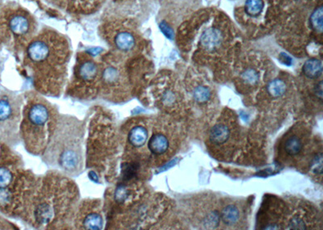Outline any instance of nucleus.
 Returning <instances> with one entry per match:
<instances>
[{"label":"nucleus","mask_w":323,"mask_h":230,"mask_svg":"<svg viewBox=\"0 0 323 230\" xmlns=\"http://www.w3.org/2000/svg\"><path fill=\"white\" fill-rule=\"evenodd\" d=\"M70 53L64 36L53 29H44L27 46L28 67L39 81L58 84L64 79Z\"/></svg>","instance_id":"1"},{"label":"nucleus","mask_w":323,"mask_h":230,"mask_svg":"<svg viewBox=\"0 0 323 230\" xmlns=\"http://www.w3.org/2000/svg\"><path fill=\"white\" fill-rule=\"evenodd\" d=\"M46 149V162L50 166L59 168L70 176H77L84 168L83 137L84 130L80 122L69 117V122L61 117Z\"/></svg>","instance_id":"2"},{"label":"nucleus","mask_w":323,"mask_h":230,"mask_svg":"<svg viewBox=\"0 0 323 230\" xmlns=\"http://www.w3.org/2000/svg\"><path fill=\"white\" fill-rule=\"evenodd\" d=\"M100 34L117 52L122 54L131 52L137 45L135 32L123 17L107 18L100 25Z\"/></svg>","instance_id":"3"},{"label":"nucleus","mask_w":323,"mask_h":230,"mask_svg":"<svg viewBox=\"0 0 323 230\" xmlns=\"http://www.w3.org/2000/svg\"><path fill=\"white\" fill-rule=\"evenodd\" d=\"M9 31L20 42L29 45L37 35V21L30 12L18 9L13 11L8 21Z\"/></svg>","instance_id":"4"},{"label":"nucleus","mask_w":323,"mask_h":230,"mask_svg":"<svg viewBox=\"0 0 323 230\" xmlns=\"http://www.w3.org/2000/svg\"><path fill=\"white\" fill-rule=\"evenodd\" d=\"M101 65L95 61L91 56H81L78 59L75 68V78L78 81L84 83H95L100 78Z\"/></svg>","instance_id":"5"},{"label":"nucleus","mask_w":323,"mask_h":230,"mask_svg":"<svg viewBox=\"0 0 323 230\" xmlns=\"http://www.w3.org/2000/svg\"><path fill=\"white\" fill-rule=\"evenodd\" d=\"M21 103L17 97L0 96V124H6L10 129H17Z\"/></svg>","instance_id":"6"},{"label":"nucleus","mask_w":323,"mask_h":230,"mask_svg":"<svg viewBox=\"0 0 323 230\" xmlns=\"http://www.w3.org/2000/svg\"><path fill=\"white\" fill-rule=\"evenodd\" d=\"M105 0H56L58 5L75 14L89 15L96 13Z\"/></svg>","instance_id":"7"},{"label":"nucleus","mask_w":323,"mask_h":230,"mask_svg":"<svg viewBox=\"0 0 323 230\" xmlns=\"http://www.w3.org/2000/svg\"><path fill=\"white\" fill-rule=\"evenodd\" d=\"M28 118L32 125L43 126L50 119V112L44 104H35L30 108Z\"/></svg>","instance_id":"8"},{"label":"nucleus","mask_w":323,"mask_h":230,"mask_svg":"<svg viewBox=\"0 0 323 230\" xmlns=\"http://www.w3.org/2000/svg\"><path fill=\"white\" fill-rule=\"evenodd\" d=\"M223 40L221 32L216 28H210L204 31L200 38L201 46L207 50L218 48Z\"/></svg>","instance_id":"9"},{"label":"nucleus","mask_w":323,"mask_h":230,"mask_svg":"<svg viewBox=\"0 0 323 230\" xmlns=\"http://www.w3.org/2000/svg\"><path fill=\"white\" fill-rule=\"evenodd\" d=\"M169 147V141L164 135L157 133L150 137L148 148L151 153L155 155H161L167 151Z\"/></svg>","instance_id":"10"},{"label":"nucleus","mask_w":323,"mask_h":230,"mask_svg":"<svg viewBox=\"0 0 323 230\" xmlns=\"http://www.w3.org/2000/svg\"><path fill=\"white\" fill-rule=\"evenodd\" d=\"M148 138V132L144 127L135 126L129 131L128 141L134 147L140 148L144 145Z\"/></svg>","instance_id":"11"},{"label":"nucleus","mask_w":323,"mask_h":230,"mask_svg":"<svg viewBox=\"0 0 323 230\" xmlns=\"http://www.w3.org/2000/svg\"><path fill=\"white\" fill-rule=\"evenodd\" d=\"M302 71L309 79H317L322 73V63L317 58H311L304 63Z\"/></svg>","instance_id":"12"},{"label":"nucleus","mask_w":323,"mask_h":230,"mask_svg":"<svg viewBox=\"0 0 323 230\" xmlns=\"http://www.w3.org/2000/svg\"><path fill=\"white\" fill-rule=\"evenodd\" d=\"M229 135H230V132L228 127L218 124L211 129L209 138L213 143L216 145H221L228 141Z\"/></svg>","instance_id":"13"},{"label":"nucleus","mask_w":323,"mask_h":230,"mask_svg":"<svg viewBox=\"0 0 323 230\" xmlns=\"http://www.w3.org/2000/svg\"><path fill=\"white\" fill-rule=\"evenodd\" d=\"M221 220L228 225H233L239 219V211L237 207L234 205H229L224 207L221 213Z\"/></svg>","instance_id":"14"},{"label":"nucleus","mask_w":323,"mask_h":230,"mask_svg":"<svg viewBox=\"0 0 323 230\" xmlns=\"http://www.w3.org/2000/svg\"><path fill=\"white\" fill-rule=\"evenodd\" d=\"M102 216L97 212H92L84 218L83 225L87 229H101L103 228Z\"/></svg>","instance_id":"15"},{"label":"nucleus","mask_w":323,"mask_h":230,"mask_svg":"<svg viewBox=\"0 0 323 230\" xmlns=\"http://www.w3.org/2000/svg\"><path fill=\"white\" fill-rule=\"evenodd\" d=\"M267 90L270 96L278 98L284 95L287 87L281 79H274L267 84Z\"/></svg>","instance_id":"16"},{"label":"nucleus","mask_w":323,"mask_h":230,"mask_svg":"<svg viewBox=\"0 0 323 230\" xmlns=\"http://www.w3.org/2000/svg\"><path fill=\"white\" fill-rule=\"evenodd\" d=\"M284 149L289 155H297L302 149V142L299 137L292 136L286 141Z\"/></svg>","instance_id":"17"},{"label":"nucleus","mask_w":323,"mask_h":230,"mask_svg":"<svg viewBox=\"0 0 323 230\" xmlns=\"http://www.w3.org/2000/svg\"><path fill=\"white\" fill-rule=\"evenodd\" d=\"M310 25L312 29L317 33H322L323 29V9L322 7L318 8L313 11L310 17Z\"/></svg>","instance_id":"18"},{"label":"nucleus","mask_w":323,"mask_h":230,"mask_svg":"<svg viewBox=\"0 0 323 230\" xmlns=\"http://www.w3.org/2000/svg\"><path fill=\"white\" fill-rule=\"evenodd\" d=\"M263 5V0H246L245 10L249 16L256 17L262 13Z\"/></svg>","instance_id":"19"},{"label":"nucleus","mask_w":323,"mask_h":230,"mask_svg":"<svg viewBox=\"0 0 323 230\" xmlns=\"http://www.w3.org/2000/svg\"><path fill=\"white\" fill-rule=\"evenodd\" d=\"M211 92L209 88L204 86H199L195 88L193 91L194 100H196L197 103L203 104L209 101L210 99Z\"/></svg>","instance_id":"20"},{"label":"nucleus","mask_w":323,"mask_h":230,"mask_svg":"<svg viewBox=\"0 0 323 230\" xmlns=\"http://www.w3.org/2000/svg\"><path fill=\"white\" fill-rule=\"evenodd\" d=\"M13 174L9 168L0 167V189H5L9 187L13 181Z\"/></svg>","instance_id":"21"},{"label":"nucleus","mask_w":323,"mask_h":230,"mask_svg":"<svg viewBox=\"0 0 323 230\" xmlns=\"http://www.w3.org/2000/svg\"><path fill=\"white\" fill-rule=\"evenodd\" d=\"M258 73L253 69H248L244 71L242 75V79L245 83L248 84H255L258 81Z\"/></svg>","instance_id":"22"},{"label":"nucleus","mask_w":323,"mask_h":230,"mask_svg":"<svg viewBox=\"0 0 323 230\" xmlns=\"http://www.w3.org/2000/svg\"><path fill=\"white\" fill-rule=\"evenodd\" d=\"M220 215L217 213V211H212L210 214H209L207 217L204 219L205 222V225L208 226L209 228H213V227H217L218 225L219 221H220Z\"/></svg>","instance_id":"23"},{"label":"nucleus","mask_w":323,"mask_h":230,"mask_svg":"<svg viewBox=\"0 0 323 230\" xmlns=\"http://www.w3.org/2000/svg\"><path fill=\"white\" fill-rule=\"evenodd\" d=\"M312 170L317 174H322V154L319 153L318 155L315 157L312 163Z\"/></svg>","instance_id":"24"},{"label":"nucleus","mask_w":323,"mask_h":230,"mask_svg":"<svg viewBox=\"0 0 323 230\" xmlns=\"http://www.w3.org/2000/svg\"><path fill=\"white\" fill-rule=\"evenodd\" d=\"M288 228L294 230H304L306 229V226H305L304 222L300 218L295 216V217L292 218V220H290Z\"/></svg>","instance_id":"25"},{"label":"nucleus","mask_w":323,"mask_h":230,"mask_svg":"<svg viewBox=\"0 0 323 230\" xmlns=\"http://www.w3.org/2000/svg\"><path fill=\"white\" fill-rule=\"evenodd\" d=\"M159 27H160L161 31L163 32V34H164V35L166 36L167 38H169V39L171 40L173 39V30H172V29H171V28L170 27L169 25H167V24L166 23L165 21L161 22L160 25H159Z\"/></svg>","instance_id":"26"},{"label":"nucleus","mask_w":323,"mask_h":230,"mask_svg":"<svg viewBox=\"0 0 323 230\" xmlns=\"http://www.w3.org/2000/svg\"><path fill=\"white\" fill-rule=\"evenodd\" d=\"M279 60L283 64L287 65V66H291L292 65V58H290L288 55H287L286 54H279Z\"/></svg>","instance_id":"27"},{"label":"nucleus","mask_w":323,"mask_h":230,"mask_svg":"<svg viewBox=\"0 0 323 230\" xmlns=\"http://www.w3.org/2000/svg\"><path fill=\"white\" fill-rule=\"evenodd\" d=\"M315 94L319 98V100H322V82H319L315 87Z\"/></svg>","instance_id":"28"},{"label":"nucleus","mask_w":323,"mask_h":230,"mask_svg":"<svg viewBox=\"0 0 323 230\" xmlns=\"http://www.w3.org/2000/svg\"><path fill=\"white\" fill-rule=\"evenodd\" d=\"M277 224H271L267 225V227H265L264 229H279V227H278Z\"/></svg>","instance_id":"29"},{"label":"nucleus","mask_w":323,"mask_h":230,"mask_svg":"<svg viewBox=\"0 0 323 230\" xmlns=\"http://www.w3.org/2000/svg\"><path fill=\"white\" fill-rule=\"evenodd\" d=\"M119 1H123V0H119Z\"/></svg>","instance_id":"30"}]
</instances>
